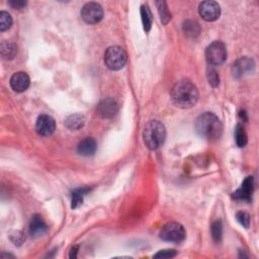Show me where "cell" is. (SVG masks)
Instances as JSON below:
<instances>
[{"label": "cell", "instance_id": "6", "mask_svg": "<svg viewBox=\"0 0 259 259\" xmlns=\"http://www.w3.org/2000/svg\"><path fill=\"white\" fill-rule=\"evenodd\" d=\"M206 59L208 63L211 66L222 65L227 59L225 45L219 41L211 43L206 50Z\"/></svg>", "mask_w": 259, "mask_h": 259}, {"label": "cell", "instance_id": "3", "mask_svg": "<svg viewBox=\"0 0 259 259\" xmlns=\"http://www.w3.org/2000/svg\"><path fill=\"white\" fill-rule=\"evenodd\" d=\"M143 139L150 150H156L163 145L166 139V129L159 121H152L144 129Z\"/></svg>", "mask_w": 259, "mask_h": 259}, {"label": "cell", "instance_id": "11", "mask_svg": "<svg viewBox=\"0 0 259 259\" xmlns=\"http://www.w3.org/2000/svg\"><path fill=\"white\" fill-rule=\"evenodd\" d=\"M119 112V103L113 98H104L97 105V113L103 119H111Z\"/></svg>", "mask_w": 259, "mask_h": 259}, {"label": "cell", "instance_id": "22", "mask_svg": "<svg viewBox=\"0 0 259 259\" xmlns=\"http://www.w3.org/2000/svg\"><path fill=\"white\" fill-rule=\"evenodd\" d=\"M235 141L238 147H244L247 144V134L241 125H237L235 129Z\"/></svg>", "mask_w": 259, "mask_h": 259}, {"label": "cell", "instance_id": "25", "mask_svg": "<svg viewBox=\"0 0 259 259\" xmlns=\"http://www.w3.org/2000/svg\"><path fill=\"white\" fill-rule=\"evenodd\" d=\"M207 75H208L209 83L213 87H217L220 83V77H219L218 72L216 71V70L213 68H209Z\"/></svg>", "mask_w": 259, "mask_h": 259}, {"label": "cell", "instance_id": "19", "mask_svg": "<svg viewBox=\"0 0 259 259\" xmlns=\"http://www.w3.org/2000/svg\"><path fill=\"white\" fill-rule=\"evenodd\" d=\"M141 16H142L143 28H144L145 32H148L152 27V14H151L148 5L141 6Z\"/></svg>", "mask_w": 259, "mask_h": 259}, {"label": "cell", "instance_id": "1", "mask_svg": "<svg viewBox=\"0 0 259 259\" xmlns=\"http://www.w3.org/2000/svg\"><path fill=\"white\" fill-rule=\"evenodd\" d=\"M171 99L178 108L191 109L197 102V88L190 80H180L171 89Z\"/></svg>", "mask_w": 259, "mask_h": 259}, {"label": "cell", "instance_id": "14", "mask_svg": "<svg viewBox=\"0 0 259 259\" xmlns=\"http://www.w3.org/2000/svg\"><path fill=\"white\" fill-rule=\"evenodd\" d=\"M48 231V226L46 225L43 218L39 215H34L32 218L30 224V234L32 237H40Z\"/></svg>", "mask_w": 259, "mask_h": 259}, {"label": "cell", "instance_id": "4", "mask_svg": "<svg viewBox=\"0 0 259 259\" xmlns=\"http://www.w3.org/2000/svg\"><path fill=\"white\" fill-rule=\"evenodd\" d=\"M128 60L126 51L119 46H113L104 54V63L113 71H117L125 67Z\"/></svg>", "mask_w": 259, "mask_h": 259}, {"label": "cell", "instance_id": "16", "mask_svg": "<svg viewBox=\"0 0 259 259\" xmlns=\"http://www.w3.org/2000/svg\"><path fill=\"white\" fill-rule=\"evenodd\" d=\"M85 124V119L82 114H72L70 115L65 122L66 127L71 131H77Z\"/></svg>", "mask_w": 259, "mask_h": 259}, {"label": "cell", "instance_id": "15", "mask_svg": "<svg viewBox=\"0 0 259 259\" xmlns=\"http://www.w3.org/2000/svg\"><path fill=\"white\" fill-rule=\"evenodd\" d=\"M97 143L93 138L82 140L77 146V152L82 156H92L97 152Z\"/></svg>", "mask_w": 259, "mask_h": 259}, {"label": "cell", "instance_id": "13", "mask_svg": "<svg viewBox=\"0 0 259 259\" xmlns=\"http://www.w3.org/2000/svg\"><path fill=\"white\" fill-rule=\"evenodd\" d=\"M31 84V79L25 72H17L10 78V86L16 92L26 91Z\"/></svg>", "mask_w": 259, "mask_h": 259}, {"label": "cell", "instance_id": "7", "mask_svg": "<svg viewBox=\"0 0 259 259\" xmlns=\"http://www.w3.org/2000/svg\"><path fill=\"white\" fill-rule=\"evenodd\" d=\"M81 16L88 25H97L103 17L102 7L97 2L86 3L81 10Z\"/></svg>", "mask_w": 259, "mask_h": 259}, {"label": "cell", "instance_id": "12", "mask_svg": "<svg viewBox=\"0 0 259 259\" xmlns=\"http://www.w3.org/2000/svg\"><path fill=\"white\" fill-rule=\"evenodd\" d=\"M253 178L251 176H248V178H246L245 180L243 181L241 187L239 190L233 194V197L236 198V199H240V201H244V202H250L251 201V197H252V194H253Z\"/></svg>", "mask_w": 259, "mask_h": 259}, {"label": "cell", "instance_id": "9", "mask_svg": "<svg viewBox=\"0 0 259 259\" xmlns=\"http://www.w3.org/2000/svg\"><path fill=\"white\" fill-rule=\"evenodd\" d=\"M198 11L207 21H215L221 16V7L216 1H204L199 4Z\"/></svg>", "mask_w": 259, "mask_h": 259}, {"label": "cell", "instance_id": "27", "mask_svg": "<svg viewBox=\"0 0 259 259\" xmlns=\"http://www.w3.org/2000/svg\"><path fill=\"white\" fill-rule=\"evenodd\" d=\"M176 256V251L173 249L161 250L157 254L154 255V258H172Z\"/></svg>", "mask_w": 259, "mask_h": 259}, {"label": "cell", "instance_id": "24", "mask_svg": "<svg viewBox=\"0 0 259 259\" xmlns=\"http://www.w3.org/2000/svg\"><path fill=\"white\" fill-rule=\"evenodd\" d=\"M223 235V225L221 221H216L211 226V236L216 242H221Z\"/></svg>", "mask_w": 259, "mask_h": 259}, {"label": "cell", "instance_id": "28", "mask_svg": "<svg viewBox=\"0 0 259 259\" xmlns=\"http://www.w3.org/2000/svg\"><path fill=\"white\" fill-rule=\"evenodd\" d=\"M8 4L15 8V9H22L27 5V1H22V0H11L8 2Z\"/></svg>", "mask_w": 259, "mask_h": 259}, {"label": "cell", "instance_id": "5", "mask_svg": "<svg viewBox=\"0 0 259 259\" xmlns=\"http://www.w3.org/2000/svg\"><path fill=\"white\" fill-rule=\"evenodd\" d=\"M159 236L162 240L173 243H180L185 239L186 233L182 225L178 223L171 222L162 227Z\"/></svg>", "mask_w": 259, "mask_h": 259}, {"label": "cell", "instance_id": "2", "mask_svg": "<svg viewBox=\"0 0 259 259\" xmlns=\"http://www.w3.org/2000/svg\"><path fill=\"white\" fill-rule=\"evenodd\" d=\"M195 130L201 137L213 141L221 137L223 126L216 114L211 113H205L196 119Z\"/></svg>", "mask_w": 259, "mask_h": 259}, {"label": "cell", "instance_id": "20", "mask_svg": "<svg viewBox=\"0 0 259 259\" xmlns=\"http://www.w3.org/2000/svg\"><path fill=\"white\" fill-rule=\"evenodd\" d=\"M158 11H159V15H160V18L163 25H167L169 22V20L171 19V14L169 13V10L167 8V4L165 1H157L156 2Z\"/></svg>", "mask_w": 259, "mask_h": 259}, {"label": "cell", "instance_id": "29", "mask_svg": "<svg viewBox=\"0 0 259 259\" xmlns=\"http://www.w3.org/2000/svg\"><path fill=\"white\" fill-rule=\"evenodd\" d=\"M78 249H79V246H77V245H75V246H73L72 247V248H71V251H70V258H76L77 257V252H78Z\"/></svg>", "mask_w": 259, "mask_h": 259}, {"label": "cell", "instance_id": "21", "mask_svg": "<svg viewBox=\"0 0 259 259\" xmlns=\"http://www.w3.org/2000/svg\"><path fill=\"white\" fill-rule=\"evenodd\" d=\"M89 192L88 188H79V190H75L72 193V209H76L79 205L82 204L83 202V197L84 195Z\"/></svg>", "mask_w": 259, "mask_h": 259}, {"label": "cell", "instance_id": "10", "mask_svg": "<svg viewBox=\"0 0 259 259\" xmlns=\"http://www.w3.org/2000/svg\"><path fill=\"white\" fill-rule=\"evenodd\" d=\"M56 130V123L52 116L48 114H41L36 124V131L40 136L49 137L54 134Z\"/></svg>", "mask_w": 259, "mask_h": 259}, {"label": "cell", "instance_id": "18", "mask_svg": "<svg viewBox=\"0 0 259 259\" xmlns=\"http://www.w3.org/2000/svg\"><path fill=\"white\" fill-rule=\"evenodd\" d=\"M17 53L16 47L9 42H2L1 43V55L3 59L6 60H10V59H14Z\"/></svg>", "mask_w": 259, "mask_h": 259}, {"label": "cell", "instance_id": "23", "mask_svg": "<svg viewBox=\"0 0 259 259\" xmlns=\"http://www.w3.org/2000/svg\"><path fill=\"white\" fill-rule=\"evenodd\" d=\"M11 25H13V18H11L10 15L5 11H1L0 13V31L4 32L8 30Z\"/></svg>", "mask_w": 259, "mask_h": 259}, {"label": "cell", "instance_id": "17", "mask_svg": "<svg viewBox=\"0 0 259 259\" xmlns=\"http://www.w3.org/2000/svg\"><path fill=\"white\" fill-rule=\"evenodd\" d=\"M183 32L187 37L194 38L198 36L199 32H201V28H199L198 23L194 20H187L183 23Z\"/></svg>", "mask_w": 259, "mask_h": 259}, {"label": "cell", "instance_id": "8", "mask_svg": "<svg viewBox=\"0 0 259 259\" xmlns=\"http://www.w3.org/2000/svg\"><path fill=\"white\" fill-rule=\"evenodd\" d=\"M255 64L252 59L248 57H243L235 62L232 66V73L235 78H241L245 75H248L254 71Z\"/></svg>", "mask_w": 259, "mask_h": 259}, {"label": "cell", "instance_id": "26", "mask_svg": "<svg viewBox=\"0 0 259 259\" xmlns=\"http://www.w3.org/2000/svg\"><path fill=\"white\" fill-rule=\"evenodd\" d=\"M237 221L241 224L244 228H248L250 225V217L249 215L245 213V211H239L236 214Z\"/></svg>", "mask_w": 259, "mask_h": 259}]
</instances>
